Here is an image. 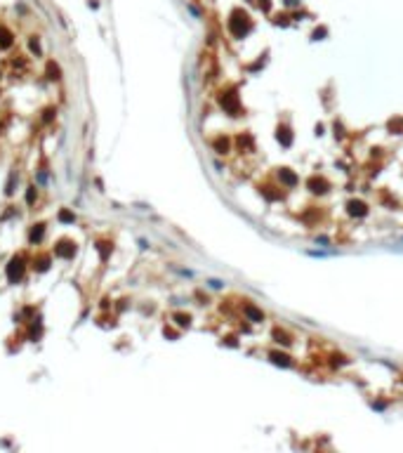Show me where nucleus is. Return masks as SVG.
Here are the masks:
<instances>
[{
    "label": "nucleus",
    "instance_id": "obj_1",
    "mask_svg": "<svg viewBox=\"0 0 403 453\" xmlns=\"http://www.w3.org/2000/svg\"><path fill=\"white\" fill-rule=\"evenodd\" d=\"M349 212L351 215H363V203H358V201H354V203H349Z\"/></svg>",
    "mask_w": 403,
    "mask_h": 453
}]
</instances>
